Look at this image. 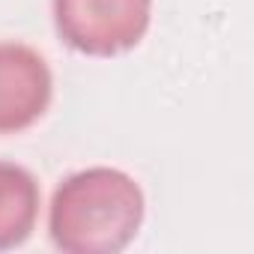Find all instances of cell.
Returning a JSON list of instances; mask_svg holds the SVG:
<instances>
[{
    "label": "cell",
    "mask_w": 254,
    "mask_h": 254,
    "mask_svg": "<svg viewBox=\"0 0 254 254\" xmlns=\"http://www.w3.org/2000/svg\"><path fill=\"white\" fill-rule=\"evenodd\" d=\"M144 221L141 186L117 168H87L66 177L48 209V230L66 254H117Z\"/></svg>",
    "instance_id": "cell-1"
},
{
    "label": "cell",
    "mask_w": 254,
    "mask_h": 254,
    "mask_svg": "<svg viewBox=\"0 0 254 254\" xmlns=\"http://www.w3.org/2000/svg\"><path fill=\"white\" fill-rule=\"evenodd\" d=\"M153 0H54V24L81 54L111 57L141 42Z\"/></svg>",
    "instance_id": "cell-2"
},
{
    "label": "cell",
    "mask_w": 254,
    "mask_h": 254,
    "mask_svg": "<svg viewBox=\"0 0 254 254\" xmlns=\"http://www.w3.org/2000/svg\"><path fill=\"white\" fill-rule=\"evenodd\" d=\"M51 102L45 57L21 42H0V135L33 126Z\"/></svg>",
    "instance_id": "cell-3"
},
{
    "label": "cell",
    "mask_w": 254,
    "mask_h": 254,
    "mask_svg": "<svg viewBox=\"0 0 254 254\" xmlns=\"http://www.w3.org/2000/svg\"><path fill=\"white\" fill-rule=\"evenodd\" d=\"M39 215V183L21 165L0 162V251L21 245Z\"/></svg>",
    "instance_id": "cell-4"
}]
</instances>
